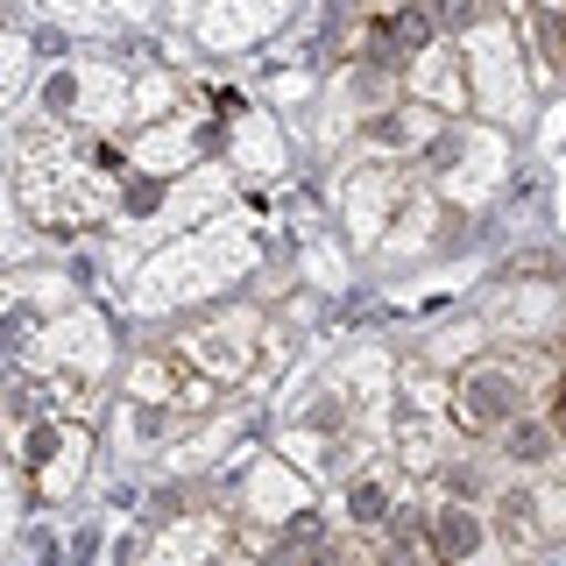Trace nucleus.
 Listing matches in <instances>:
<instances>
[{
  "mask_svg": "<svg viewBox=\"0 0 566 566\" xmlns=\"http://www.w3.org/2000/svg\"><path fill=\"white\" fill-rule=\"evenodd\" d=\"M553 418H559V432H566V382H559V403H553Z\"/></svg>",
  "mask_w": 566,
  "mask_h": 566,
  "instance_id": "f257e3e1",
  "label": "nucleus"
}]
</instances>
